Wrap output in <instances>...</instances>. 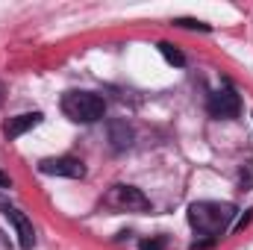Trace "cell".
I'll return each instance as SVG.
<instances>
[{
  "label": "cell",
  "instance_id": "6da1fadb",
  "mask_svg": "<svg viewBox=\"0 0 253 250\" xmlns=\"http://www.w3.org/2000/svg\"><path fill=\"white\" fill-rule=\"evenodd\" d=\"M233 218H236V206H233V203L197 200V203L189 206V224L197 230V233L212 236V239H218V236L230 227Z\"/></svg>",
  "mask_w": 253,
  "mask_h": 250
},
{
  "label": "cell",
  "instance_id": "7a4b0ae2",
  "mask_svg": "<svg viewBox=\"0 0 253 250\" xmlns=\"http://www.w3.org/2000/svg\"><path fill=\"white\" fill-rule=\"evenodd\" d=\"M62 112L77 124H94L106 115V100L91 91H68L62 97Z\"/></svg>",
  "mask_w": 253,
  "mask_h": 250
},
{
  "label": "cell",
  "instance_id": "3957f363",
  "mask_svg": "<svg viewBox=\"0 0 253 250\" xmlns=\"http://www.w3.org/2000/svg\"><path fill=\"white\" fill-rule=\"evenodd\" d=\"M106 203L121 212H147L150 209V200L135 186H112V191L106 194Z\"/></svg>",
  "mask_w": 253,
  "mask_h": 250
},
{
  "label": "cell",
  "instance_id": "277c9868",
  "mask_svg": "<svg viewBox=\"0 0 253 250\" xmlns=\"http://www.w3.org/2000/svg\"><path fill=\"white\" fill-rule=\"evenodd\" d=\"M206 109H209L212 118L227 121V118H239V112H242V100H239V94H236L233 88H218V91L209 97Z\"/></svg>",
  "mask_w": 253,
  "mask_h": 250
},
{
  "label": "cell",
  "instance_id": "5b68a950",
  "mask_svg": "<svg viewBox=\"0 0 253 250\" xmlns=\"http://www.w3.org/2000/svg\"><path fill=\"white\" fill-rule=\"evenodd\" d=\"M39 171L47 177H68V180H83L85 177V165L74 156H56V159H42Z\"/></svg>",
  "mask_w": 253,
  "mask_h": 250
},
{
  "label": "cell",
  "instance_id": "8992f818",
  "mask_svg": "<svg viewBox=\"0 0 253 250\" xmlns=\"http://www.w3.org/2000/svg\"><path fill=\"white\" fill-rule=\"evenodd\" d=\"M6 218H9V224L15 227V236H18L21 250H33L36 248V230H33V221H30L21 209H6Z\"/></svg>",
  "mask_w": 253,
  "mask_h": 250
},
{
  "label": "cell",
  "instance_id": "52a82bcc",
  "mask_svg": "<svg viewBox=\"0 0 253 250\" xmlns=\"http://www.w3.org/2000/svg\"><path fill=\"white\" fill-rule=\"evenodd\" d=\"M39 124H42V112H24V115H15L3 124V135L12 141V138H21L27 129H33Z\"/></svg>",
  "mask_w": 253,
  "mask_h": 250
},
{
  "label": "cell",
  "instance_id": "ba28073f",
  "mask_svg": "<svg viewBox=\"0 0 253 250\" xmlns=\"http://www.w3.org/2000/svg\"><path fill=\"white\" fill-rule=\"evenodd\" d=\"M109 141L115 150H126L132 144V129L126 126V121H112L109 124Z\"/></svg>",
  "mask_w": 253,
  "mask_h": 250
},
{
  "label": "cell",
  "instance_id": "9c48e42d",
  "mask_svg": "<svg viewBox=\"0 0 253 250\" xmlns=\"http://www.w3.org/2000/svg\"><path fill=\"white\" fill-rule=\"evenodd\" d=\"M159 53H162L171 65H177V68H183V65H186V56H183L174 44H168V42H162V44H159Z\"/></svg>",
  "mask_w": 253,
  "mask_h": 250
},
{
  "label": "cell",
  "instance_id": "30bf717a",
  "mask_svg": "<svg viewBox=\"0 0 253 250\" xmlns=\"http://www.w3.org/2000/svg\"><path fill=\"white\" fill-rule=\"evenodd\" d=\"M165 245H168L165 236H153V239H144V242L138 245V250H165Z\"/></svg>",
  "mask_w": 253,
  "mask_h": 250
},
{
  "label": "cell",
  "instance_id": "8fae6325",
  "mask_svg": "<svg viewBox=\"0 0 253 250\" xmlns=\"http://www.w3.org/2000/svg\"><path fill=\"white\" fill-rule=\"evenodd\" d=\"M174 24H177V27H186V30H200V33H209V24L194 21V18H177Z\"/></svg>",
  "mask_w": 253,
  "mask_h": 250
},
{
  "label": "cell",
  "instance_id": "7c38bea8",
  "mask_svg": "<svg viewBox=\"0 0 253 250\" xmlns=\"http://www.w3.org/2000/svg\"><path fill=\"white\" fill-rule=\"evenodd\" d=\"M0 188H12V180H9L6 171H0Z\"/></svg>",
  "mask_w": 253,
  "mask_h": 250
},
{
  "label": "cell",
  "instance_id": "4fadbf2b",
  "mask_svg": "<svg viewBox=\"0 0 253 250\" xmlns=\"http://www.w3.org/2000/svg\"><path fill=\"white\" fill-rule=\"evenodd\" d=\"M0 250H12V248H9V242H6V236H3V233H0Z\"/></svg>",
  "mask_w": 253,
  "mask_h": 250
},
{
  "label": "cell",
  "instance_id": "5bb4252c",
  "mask_svg": "<svg viewBox=\"0 0 253 250\" xmlns=\"http://www.w3.org/2000/svg\"><path fill=\"white\" fill-rule=\"evenodd\" d=\"M3 97H6V88H3V83H0V103H3Z\"/></svg>",
  "mask_w": 253,
  "mask_h": 250
}]
</instances>
